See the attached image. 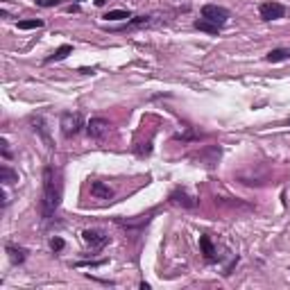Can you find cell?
Returning <instances> with one entry per match:
<instances>
[{
	"label": "cell",
	"instance_id": "cell-1",
	"mask_svg": "<svg viewBox=\"0 0 290 290\" xmlns=\"http://www.w3.org/2000/svg\"><path fill=\"white\" fill-rule=\"evenodd\" d=\"M61 202V182L59 175L52 166L43 168V200H41V218L45 222L52 220V216L57 213Z\"/></svg>",
	"mask_w": 290,
	"mask_h": 290
},
{
	"label": "cell",
	"instance_id": "cell-2",
	"mask_svg": "<svg viewBox=\"0 0 290 290\" xmlns=\"http://www.w3.org/2000/svg\"><path fill=\"white\" fill-rule=\"evenodd\" d=\"M59 125H61V134H64L66 138H73V136H77L79 129L84 127V118H82V113H77V111H64L61 113Z\"/></svg>",
	"mask_w": 290,
	"mask_h": 290
},
{
	"label": "cell",
	"instance_id": "cell-3",
	"mask_svg": "<svg viewBox=\"0 0 290 290\" xmlns=\"http://www.w3.org/2000/svg\"><path fill=\"white\" fill-rule=\"evenodd\" d=\"M86 132H89V136L95 138V141H104V138L111 134V123H109L107 118H91L89 123H86Z\"/></svg>",
	"mask_w": 290,
	"mask_h": 290
},
{
	"label": "cell",
	"instance_id": "cell-4",
	"mask_svg": "<svg viewBox=\"0 0 290 290\" xmlns=\"http://www.w3.org/2000/svg\"><path fill=\"white\" fill-rule=\"evenodd\" d=\"M82 241L86 243L91 250H102L109 243V234H104V231H100V229H84Z\"/></svg>",
	"mask_w": 290,
	"mask_h": 290
},
{
	"label": "cell",
	"instance_id": "cell-5",
	"mask_svg": "<svg viewBox=\"0 0 290 290\" xmlns=\"http://www.w3.org/2000/svg\"><path fill=\"white\" fill-rule=\"evenodd\" d=\"M202 18L211 20V23H218L222 27V25L229 20V9H225V7H220V5H204L202 7Z\"/></svg>",
	"mask_w": 290,
	"mask_h": 290
},
{
	"label": "cell",
	"instance_id": "cell-6",
	"mask_svg": "<svg viewBox=\"0 0 290 290\" xmlns=\"http://www.w3.org/2000/svg\"><path fill=\"white\" fill-rule=\"evenodd\" d=\"M259 14L263 20H279L286 16V7L281 2H263L259 7Z\"/></svg>",
	"mask_w": 290,
	"mask_h": 290
},
{
	"label": "cell",
	"instance_id": "cell-7",
	"mask_svg": "<svg viewBox=\"0 0 290 290\" xmlns=\"http://www.w3.org/2000/svg\"><path fill=\"white\" fill-rule=\"evenodd\" d=\"M30 125H32V129H34V132L41 136V141H43L45 148L52 150V148H54V143H52V138H50V129H48V125H45V120L41 118V116H32V118H30Z\"/></svg>",
	"mask_w": 290,
	"mask_h": 290
},
{
	"label": "cell",
	"instance_id": "cell-8",
	"mask_svg": "<svg viewBox=\"0 0 290 290\" xmlns=\"http://www.w3.org/2000/svg\"><path fill=\"white\" fill-rule=\"evenodd\" d=\"M170 202L177 204V207H182V209H193L197 204L195 197L186 193V188H175V191L170 193Z\"/></svg>",
	"mask_w": 290,
	"mask_h": 290
},
{
	"label": "cell",
	"instance_id": "cell-9",
	"mask_svg": "<svg viewBox=\"0 0 290 290\" xmlns=\"http://www.w3.org/2000/svg\"><path fill=\"white\" fill-rule=\"evenodd\" d=\"M116 222H118V225L127 231L129 236H136V234H141V231H143V227L150 222V216H141L138 220H123V218H118Z\"/></svg>",
	"mask_w": 290,
	"mask_h": 290
},
{
	"label": "cell",
	"instance_id": "cell-10",
	"mask_svg": "<svg viewBox=\"0 0 290 290\" xmlns=\"http://www.w3.org/2000/svg\"><path fill=\"white\" fill-rule=\"evenodd\" d=\"M89 191L95 200H111L113 197V188L107 186V184H102V182H91Z\"/></svg>",
	"mask_w": 290,
	"mask_h": 290
},
{
	"label": "cell",
	"instance_id": "cell-11",
	"mask_svg": "<svg viewBox=\"0 0 290 290\" xmlns=\"http://www.w3.org/2000/svg\"><path fill=\"white\" fill-rule=\"evenodd\" d=\"M200 247H202V254H204V259H207L209 263L218 261V252H216V247H213L211 236H209V234H202V236H200Z\"/></svg>",
	"mask_w": 290,
	"mask_h": 290
},
{
	"label": "cell",
	"instance_id": "cell-12",
	"mask_svg": "<svg viewBox=\"0 0 290 290\" xmlns=\"http://www.w3.org/2000/svg\"><path fill=\"white\" fill-rule=\"evenodd\" d=\"M5 250H7V254H9V261L14 263V266H23L25 259H27V250H25V247L11 245V243H9V245H7Z\"/></svg>",
	"mask_w": 290,
	"mask_h": 290
},
{
	"label": "cell",
	"instance_id": "cell-13",
	"mask_svg": "<svg viewBox=\"0 0 290 290\" xmlns=\"http://www.w3.org/2000/svg\"><path fill=\"white\" fill-rule=\"evenodd\" d=\"M70 52H73V45H70V43H64V45H59V48L54 50V52L50 54V57H45V59H43V64H52V61H61V59H66V57H68Z\"/></svg>",
	"mask_w": 290,
	"mask_h": 290
},
{
	"label": "cell",
	"instance_id": "cell-14",
	"mask_svg": "<svg viewBox=\"0 0 290 290\" xmlns=\"http://www.w3.org/2000/svg\"><path fill=\"white\" fill-rule=\"evenodd\" d=\"M286 59H290V48H275L266 54V61H270V64H279Z\"/></svg>",
	"mask_w": 290,
	"mask_h": 290
},
{
	"label": "cell",
	"instance_id": "cell-15",
	"mask_svg": "<svg viewBox=\"0 0 290 290\" xmlns=\"http://www.w3.org/2000/svg\"><path fill=\"white\" fill-rule=\"evenodd\" d=\"M193 25H195V30L207 32V34H218V32L222 30V27H220L218 23H211V20H207V18H197Z\"/></svg>",
	"mask_w": 290,
	"mask_h": 290
},
{
	"label": "cell",
	"instance_id": "cell-16",
	"mask_svg": "<svg viewBox=\"0 0 290 290\" xmlns=\"http://www.w3.org/2000/svg\"><path fill=\"white\" fill-rule=\"evenodd\" d=\"M0 182H2V184H14V182H18V175H16L9 166H2V168H0Z\"/></svg>",
	"mask_w": 290,
	"mask_h": 290
},
{
	"label": "cell",
	"instance_id": "cell-17",
	"mask_svg": "<svg viewBox=\"0 0 290 290\" xmlns=\"http://www.w3.org/2000/svg\"><path fill=\"white\" fill-rule=\"evenodd\" d=\"M39 27H43V20H41V18L18 20V30H39Z\"/></svg>",
	"mask_w": 290,
	"mask_h": 290
},
{
	"label": "cell",
	"instance_id": "cell-18",
	"mask_svg": "<svg viewBox=\"0 0 290 290\" xmlns=\"http://www.w3.org/2000/svg\"><path fill=\"white\" fill-rule=\"evenodd\" d=\"M104 18L107 20H125V18H132V14H129L127 9H111L104 14Z\"/></svg>",
	"mask_w": 290,
	"mask_h": 290
},
{
	"label": "cell",
	"instance_id": "cell-19",
	"mask_svg": "<svg viewBox=\"0 0 290 290\" xmlns=\"http://www.w3.org/2000/svg\"><path fill=\"white\" fill-rule=\"evenodd\" d=\"M150 23V16H136V18H132L127 23V27H138V25H145Z\"/></svg>",
	"mask_w": 290,
	"mask_h": 290
},
{
	"label": "cell",
	"instance_id": "cell-20",
	"mask_svg": "<svg viewBox=\"0 0 290 290\" xmlns=\"http://www.w3.org/2000/svg\"><path fill=\"white\" fill-rule=\"evenodd\" d=\"M50 250H52V252H61V250H64V241H61L59 236L50 238Z\"/></svg>",
	"mask_w": 290,
	"mask_h": 290
},
{
	"label": "cell",
	"instance_id": "cell-21",
	"mask_svg": "<svg viewBox=\"0 0 290 290\" xmlns=\"http://www.w3.org/2000/svg\"><path fill=\"white\" fill-rule=\"evenodd\" d=\"M36 5H41V7H57V5H61V0H36Z\"/></svg>",
	"mask_w": 290,
	"mask_h": 290
},
{
	"label": "cell",
	"instance_id": "cell-22",
	"mask_svg": "<svg viewBox=\"0 0 290 290\" xmlns=\"http://www.w3.org/2000/svg\"><path fill=\"white\" fill-rule=\"evenodd\" d=\"M66 9H68L70 14H77V11H79V5H70V7H66Z\"/></svg>",
	"mask_w": 290,
	"mask_h": 290
},
{
	"label": "cell",
	"instance_id": "cell-23",
	"mask_svg": "<svg viewBox=\"0 0 290 290\" xmlns=\"http://www.w3.org/2000/svg\"><path fill=\"white\" fill-rule=\"evenodd\" d=\"M77 2H82V0H77Z\"/></svg>",
	"mask_w": 290,
	"mask_h": 290
},
{
	"label": "cell",
	"instance_id": "cell-24",
	"mask_svg": "<svg viewBox=\"0 0 290 290\" xmlns=\"http://www.w3.org/2000/svg\"><path fill=\"white\" fill-rule=\"evenodd\" d=\"M288 125H290V120H288Z\"/></svg>",
	"mask_w": 290,
	"mask_h": 290
}]
</instances>
